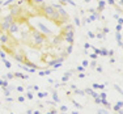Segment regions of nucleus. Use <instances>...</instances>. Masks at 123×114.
Here are the masks:
<instances>
[{
	"label": "nucleus",
	"instance_id": "nucleus-1",
	"mask_svg": "<svg viewBox=\"0 0 123 114\" xmlns=\"http://www.w3.org/2000/svg\"><path fill=\"white\" fill-rule=\"evenodd\" d=\"M75 42L72 19L45 0H11L0 11V49L33 70L59 66Z\"/></svg>",
	"mask_w": 123,
	"mask_h": 114
}]
</instances>
